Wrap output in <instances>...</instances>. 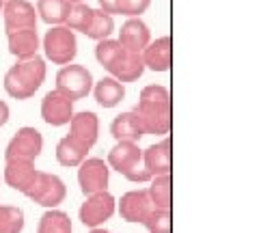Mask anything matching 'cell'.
<instances>
[{
	"mask_svg": "<svg viewBox=\"0 0 259 233\" xmlns=\"http://www.w3.org/2000/svg\"><path fill=\"white\" fill-rule=\"evenodd\" d=\"M3 18L7 33L24 28H37V9L28 0H7L3 5Z\"/></svg>",
	"mask_w": 259,
	"mask_h": 233,
	"instance_id": "10",
	"label": "cell"
},
{
	"mask_svg": "<svg viewBox=\"0 0 259 233\" xmlns=\"http://www.w3.org/2000/svg\"><path fill=\"white\" fill-rule=\"evenodd\" d=\"M110 134L117 143L119 141L139 143L145 136V130H143V123H141L139 115H136L134 110H127V112H121V115H117L115 119H112Z\"/></svg>",
	"mask_w": 259,
	"mask_h": 233,
	"instance_id": "19",
	"label": "cell"
},
{
	"mask_svg": "<svg viewBox=\"0 0 259 233\" xmlns=\"http://www.w3.org/2000/svg\"><path fill=\"white\" fill-rule=\"evenodd\" d=\"M112 78H117L119 82H136L143 74H145V63H143V56L136 54V52H130V50H121V54L115 59V63L106 69Z\"/></svg>",
	"mask_w": 259,
	"mask_h": 233,
	"instance_id": "16",
	"label": "cell"
},
{
	"mask_svg": "<svg viewBox=\"0 0 259 233\" xmlns=\"http://www.w3.org/2000/svg\"><path fill=\"white\" fill-rule=\"evenodd\" d=\"M143 224L149 233H171V210H156L153 207Z\"/></svg>",
	"mask_w": 259,
	"mask_h": 233,
	"instance_id": "30",
	"label": "cell"
},
{
	"mask_svg": "<svg viewBox=\"0 0 259 233\" xmlns=\"http://www.w3.org/2000/svg\"><path fill=\"white\" fill-rule=\"evenodd\" d=\"M91 18H93L91 7L87 3H76V5H71L69 15H67V20H65V26L69 30H74V33H87Z\"/></svg>",
	"mask_w": 259,
	"mask_h": 233,
	"instance_id": "27",
	"label": "cell"
},
{
	"mask_svg": "<svg viewBox=\"0 0 259 233\" xmlns=\"http://www.w3.org/2000/svg\"><path fill=\"white\" fill-rule=\"evenodd\" d=\"M3 3H7V0H3Z\"/></svg>",
	"mask_w": 259,
	"mask_h": 233,
	"instance_id": "37",
	"label": "cell"
},
{
	"mask_svg": "<svg viewBox=\"0 0 259 233\" xmlns=\"http://www.w3.org/2000/svg\"><path fill=\"white\" fill-rule=\"evenodd\" d=\"M44 151V136L37 127H30V125H24L18 130V134L9 141L5 149V158L7 160H35L41 156Z\"/></svg>",
	"mask_w": 259,
	"mask_h": 233,
	"instance_id": "7",
	"label": "cell"
},
{
	"mask_svg": "<svg viewBox=\"0 0 259 233\" xmlns=\"http://www.w3.org/2000/svg\"><path fill=\"white\" fill-rule=\"evenodd\" d=\"M108 181H110V168L102 158H87L78 166V186L84 197L106 192Z\"/></svg>",
	"mask_w": 259,
	"mask_h": 233,
	"instance_id": "9",
	"label": "cell"
},
{
	"mask_svg": "<svg viewBox=\"0 0 259 233\" xmlns=\"http://www.w3.org/2000/svg\"><path fill=\"white\" fill-rule=\"evenodd\" d=\"M3 5H5V3H3V0H0V13H3Z\"/></svg>",
	"mask_w": 259,
	"mask_h": 233,
	"instance_id": "36",
	"label": "cell"
},
{
	"mask_svg": "<svg viewBox=\"0 0 259 233\" xmlns=\"http://www.w3.org/2000/svg\"><path fill=\"white\" fill-rule=\"evenodd\" d=\"M117 41L123 45L125 50L141 54L145 48H147V43L151 41L149 26L141 18H127V22L119 30V39H117Z\"/></svg>",
	"mask_w": 259,
	"mask_h": 233,
	"instance_id": "17",
	"label": "cell"
},
{
	"mask_svg": "<svg viewBox=\"0 0 259 233\" xmlns=\"http://www.w3.org/2000/svg\"><path fill=\"white\" fill-rule=\"evenodd\" d=\"M147 195L156 210H171V173L149 179Z\"/></svg>",
	"mask_w": 259,
	"mask_h": 233,
	"instance_id": "24",
	"label": "cell"
},
{
	"mask_svg": "<svg viewBox=\"0 0 259 233\" xmlns=\"http://www.w3.org/2000/svg\"><path fill=\"white\" fill-rule=\"evenodd\" d=\"M151 0H119L117 13L127 15V18H141V15L149 9Z\"/></svg>",
	"mask_w": 259,
	"mask_h": 233,
	"instance_id": "31",
	"label": "cell"
},
{
	"mask_svg": "<svg viewBox=\"0 0 259 233\" xmlns=\"http://www.w3.org/2000/svg\"><path fill=\"white\" fill-rule=\"evenodd\" d=\"M143 168L151 177L171 173V138L168 136L143 151Z\"/></svg>",
	"mask_w": 259,
	"mask_h": 233,
	"instance_id": "15",
	"label": "cell"
},
{
	"mask_svg": "<svg viewBox=\"0 0 259 233\" xmlns=\"http://www.w3.org/2000/svg\"><path fill=\"white\" fill-rule=\"evenodd\" d=\"M24 212L15 205H0V233H22Z\"/></svg>",
	"mask_w": 259,
	"mask_h": 233,
	"instance_id": "28",
	"label": "cell"
},
{
	"mask_svg": "<svg viewBox=\"0 0 259 233\" xmlns=\"http://www.w3.org/2000/svg\"><path fill=\"white\" fill-rule=\"evenodd\" d=\"M134 112L139 115L145 134L166 136L171 130V95L162 84H149L141 91Z\"/></svg>",
	"mask_w": 259,
	"mask_h": 233,
	"instance_id": "1",
	"label": "cell"
},
{
	"mask_svg": "<svg viewBox=\"0 0 259 233\" xmlns=\"http://www.w3.org/2000/svg\"><path fill=\"white\" fill-rule=\"evenodd\" d=\"M69 136L91 149L97 143V136H100V119H97L95 112L91 110L74 112L69 119Z\"/></svg>",
	"mask_w": 259,
	"mask_h": 233,
	"instance_id": "13",
	"label": "cell"
},
{
	"mask_svg": "<svg viewBox=\"0 0 259 233\" xmlns=\"http://www.w3.org/2000/svg\"><path fill=\"white\" fill-rule=\"evenodd\" d=\"M89 233H112V231H106V229H100V227H95V229H91Z\"/></svg>",
	"mask_w": 259,
	"mask_h": 233,
	"instance_id": "34",
	"label": "cell"
},
{
	"mask_svg": "<svg viewBox=\"0 0 259 233\" xmlns=\"http://www.w3.org/2000/svg\"><path fill=\"white\" fill-rule=\"evenodd\" d=\"M100 3V9L102 11H106V13H117V5H119V0H97Z\"/></svg>",
	"mask_w": 259,
	"mask_h": 233,
	"instance_id": "32",
	"label": "cell"
},
{
	"mask_svg": "<svg viewBox=\"0 0 259 233\" xmlns=\"http://www.w3.org/2000/svg\"><path fill=\"white\" fill-rule=\"evenodd\" d=\"M56 91L63 93L67 100L78 102L84 100L89 93L93 91V76L84 65H63L56 74Z\"/></svg>",
	"mask_w": 259,
	"mask_h": 233,
	"instance_id": "5",
	"label": "cell"
},
{
	"mask_svg": "<svg viewBox=\"0 0 259 233\" xmlns=\"http://www.w3.org/2000/svg\"><path fill=\"white\" fill-rule=\"evenodd\" d=\"M117 210V201L110 192H97V195H89L87 201L80 205L78 210V218L84 227H102L106 220L112 218V214Z\"/></svg>",
	"mask_w": 259,
	"mask_h": 233,
	"instance_id": "8",
	"label": "cell"
},
{
	"mask_svg": "<svg viewBox=\"0 0 259 233\" xmlns=\"http://www.w3.org/2000/svg\"><path fill=\"white\" fill-rule=\"evenodd\" d=\"M7 43H9V52L15 59H30L39 50V35L37 28H24V30H11L7 33Z\"/></svg>",
	"mask_w": 259,
	"mask_h": 233,
	"instance_id": "20",
	"label": "cell"
},
{
	"mask_svg": "<svg viewBox=\"0 0 259 233\" xmlns=\"http://www.w3.org/2000/svg\"><path fill=\"white\" fill-rule=\"evenodd\" d=\"M44 52H46V59L52 61L54 65H69V63H74L78 54L76 33L69 30L65 24L52 26L44 37Z\"/></svg>",
	"mask_w": 259,
	"mask_h": 233,
	"instance_id": "4",
	"label": "cell"
},
{
	"mask_svg": "<svg viewBox=\"0 0 259 233\" xmlns=\"http://www.w3.org/2000/svg\"><path fill=\"white\" fill-rule=\"evenodd\" d=\"M71 5L67 0H37V18H41L50 26L65 24Z\"/></svg>",
	"mask_w": 259,
	"mask_h": 233,
	"instance_id": "23",
	"label": "cell"
},
{
	"mask_svg": "<svg viewBox=\"0 0 259 233\" xmlns=\"http://www.w3.org/2000/svg\"><path fill=\"white\" fill-rule=\"evenodd\" d=\"M87 156H89V147H84L76 138H71L69 134L63 136L59 145H56V162L61 166H67V168L80 166L87 160Z\"/></svg>",
	"mask_w": 259,
	"mask_h": 233,
	"instance_id": "22",
	"label": "cell"
},
{
	"mask_svg": "<svg viewBox=\"0 0 259 233\" xmlns=\"http://www.w3.org/2000/svg\"><path fill=\"white\" fill-rule=\"evenodd\" d=\"M26 197L32 203L48 207V210H54V207H59L65 201V197H67V186H65V181L59 175L37 171L35 183H32L30 190L26 192Z\"/></svg>",
	"mask_w": 259,
	"mask_h": 233,
	"instance_id": "6",
	"label": "cell"
},
{
	"mask_svg": "<svg viewBox=\"0 0 259 233\" xmlns=\"http://www.w3.org/2000/svg\"><path fill=\"white\" fill-rule=\"evenodd\" d=\"M153 203L147 195V188L130 190L119 201V214L125 222H145V218L151 214Z\"/></svg>",
	"mask_w": 259,
	"mask_h": 233,
	"instance_id": "12",
	"label": "cell"
},
{
	"mask_svg": "<svg viewBox=\"0 0 259 233\" xmlns=\"http://www.w3.org/2000/svg\"><path fill=\"white\" fill-rule=\"evenodd\" d=\"M112 30H115L112 15L102 9H93V18H91V24H89L84 35L89 39H93V41H102V39H110Z\"/></svg>",
	"mask_w": 259,
	"mask_h": 233,
	"instance_id": "26",
	"label": "cell"
},
{
	"mask_svg": "<svg viewBox=\"0 0 259 233\" xmlns=\"http://www.w3.org/2000/svg\"><path fill=\"white\" fill-rule=\"evenodd\" d=\"M93 95H95V102L102 108H115L125 98V86L117 78L106 76L93 86Z\"/></svg>",
	"mask_w": 259,
	"mask_h": 233,
	"instance_id": "21",
	"label": "cell"
},
{
	"mask_svg": "<svg viewBox=\"0 0 259 233\" xmlns=\"http://www.w3.org/2000/svg\"><path fill=\"white\" fill-rule=\"evenodd\" d=\"M69 5H76V3H87V0H67Z\"/></svg>",
	"mask_w": 259,
	"mask_h": 233,
	"instance_id": "35",
	"label": "cell"
},
{
	"mask_svg": "<svg viewBox=\"0 0 259 233\" xmlns=\"http://www.w3.org/2000/svg\"><path fill=\"white\" fill-rule=\"evenodd\" d=\"M121 50H123V45H121L117 39H102V41H97L95 59L104 69H108L112 63H115L117 56L121 54Z\"/></svg>",
	"mask_w": 259,
	"mask_h": 233,
	"instance_id": "29",
	"label": "cell"
},
{
	"mask_svg": "<svg viewBox=\"0 0 259 233\" xmlns=\"http://www.w3.org/2000/svg\"><path fill=\"white\" fill-rule=\"evenodd\" d=\"M71 115H74V102L67 100L63 93L59 91H50L44 95L41 100V119L52 125V127H61V125H67Z\"/></svg>",
	"mask_w": 259,
	"mask_h": 233,
	"instance_id": "11",
	"label": "cell"
},
{
	"mask_svg": "<svg viewBox=\"0 0 259 233\" xmlns=\"http://www.w3.org/2000/svg\"><path fill=\"white\" fill-rule=\"evenodd\" d=\"M9 115H11V110H9V104L0 100V127H3L7 121H9Z\"/></svg>",
	"mask_w": 259,
	"mask_h": 233,
	"instance_id": "33",
	"label": "cell"
},
{
	"mask_svg": "<svg viewBox=\"0 0 259 233\" xmlns=\"http://www.w3.org/2000/svg\"><path fill=\"white\" fill-rule=\"evenodd\" d=\"M71 218L61 210H48L37 224V233H71Z\"/></svg>",
	"mask_w": 259,
	"mask_h": 233,
	"instance_id": "25",
	"label": "cell"
},
{
	"mask_svg": "<svg viewBox=\"0 0 259 233\" xmlns=\"http://www.w3.org/2000/svg\"><path fill=\"white\" fill-rule=\"evenodd\" d=\"M46 74V61L39 54L30 59H20L5 74V91L13 100H28L41 89Z\"/></svg>",
	"mask_w": 259,
	"mask_h": 233,
	"instance_id": "2",
	"label": "cell"
},
{
	"mask_svg": "<svg viewBox=\"0 0 259 233\" xmlns=\"http://www.w3.org/2000/svg\"><path fill=\"white\" fill-rule=\"evenodd\" d=\"M106 164L110 171H117L119 175H123L125 179L134 183H145L151 179V175L143 168V149L139 147V143L119 141L108 151Z\"/></svg>",
	"mask_w": 259,
	"mask_h": 233,
	"instance_id": "3",
	"label": "cell"
},
{
	"mask_svg": "<svg viewBox=\"0 0 259 233\" xmlns=\"http://www.w3.org/2000/svg\"><path fill=\"white\" fill-rule=\"evenodd\" d=\"M145 69L151 71H168L171 67V37H158L156 41H149L147 48L141 52Z\"/></svg>",
	"mask_w": 259,
	"mask_h": 233,
	"instance_id": "18",
	"label": "cell"
},
{
	"mask_svg": "<svg viewBox=\"0 0 259 233\" xmlns=\"http://www.w3.org/2000/svg\"><path fill=\"white\" fill-rule=\"evenodd\" d=\"M35 177H37L35 162H30V160H7L5 181L9 188L26 195L30 186L35 183Z\"/></svg>",
	"mask_w": 259,
	"mask_h": 233,
	"instance_id": "14",
	"label": "cell"
}]
</instances>
